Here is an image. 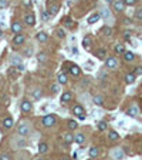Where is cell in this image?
Here are the masks:
<instances>
[{
    "label": "cell",
    "instance_id": "1",
    "mask_svg": "<svg viewBox=\"0 0 142 160\" xmlns=\"http://www.w3.org/2000/svg\"><path fill=\"white\" fill-rule=\"evenodd\" d=\"M30 133H31V126H30V123L23 121V123L19 124V127H17V134H19V136L26 137V136H29Z\"/></svg>",
    "mask_w": 142,
    "mask_h": 160
},
{
    "label": "cell",
    "instance_id": "2",
    "mask_svg": "<svg viewBox=\"0 0 142 160\" xmlns=\"http://www.w3.org/2000/svg\"><path fill=\"white\" fill-rule=\"evenodd\" d=\"M56 123H57V117L54 115H47L43 117V126L44 127H53V126H56Z\"/></svg>",
    "mask_w": 142,
    "mask_h": 160
},
{
    "label": "cell",
    "instance_id": "3",
    "mask_svg": "<svg viewBox=\"0 0 142 160\" xmlns=\"http://www.w3.org/2000/svg\"><path fill=\"white\" fill-rule=\"evenodd\" d=\"M125 7H127V4H125L124 0H114L112 1V9L118 13H122L125 10Z\"/></svg>",
    "mask_w": 142,
    "mask_h": 160
},
{
    "label": "cell",
    "instance_id": "4",
    "mask_svg": "<svg viewBox=\"0 0 142 160\" xmlns=\"http://www.w3.org/2000/svg\"><path fill=\"white\" fill-rule=\"evenodd\" d=\"M72 113L78 117V119H85V110H84V107L81 106V104H75L74 107H72Z\"/></svg>",
    "mask_w": 142,
    "mask_h": 160
},
{
    "label": "cell",
    "instance_id": "5",
    "mask_svg": "<svg viewBox=\"0 0 142 160\" xmlns=\"http://www.w3.org/2000/svg\"><path fill=\"white\" fill-rule=\"evenodd\" d=\"M105 66L108 69H111V70H115L117 67H118V60H117V57H108L105 60Z\"/></svg>",
    "mask_w": 142,
    "mask_h": 160
},
{
    "label": "cell",
    "instance_id": "6",
    "mask_svg": "<svg viewBox=\"0 0 142 160\" xmlns=\"http://www.w3.org/2000/svg\"><path fill=\"white\" fill-rule=\"evenodd\" d=\"M58 9H60L58 3H56V1H53V3L50 1V3H48V9H47V10H48V14H50V16H56V14L58 13Z\"/></svg>",
    "mask_w": 142,
    "mask_h": 160
},
{
    "label": "cell",
    "instance_id": "7",
    "mask_svg": "<svg viewBox=\"0 0 142 160\" xmlns=\"http://www.w3.org/2000/svg\"><path fill=\"white\" fill-rule=\"evenodd\" d=\"M125 157V153H124V150L122 149H114L112 152H111V159H115V160H118V159H124Z\"/></svg>",
    "mask_w": 142,
    "mask_h": 160
},
{
    "label": "cell",
    "instance_id": "8",
    "mask_svg": "<svg viewBox=\"0 0 142 160\" xmlns=\"http://www.w3.org/2000/svg\"><path fill=\"white\" fill-rule=\"evenodd\" d=\"M33 110V104H31V102H29V100H23L21 102V112L23 113H30Z\"/></svg>",
    "mask_w": 142,
    "mask_h": 160
},
{
    "label": "cell",
    "instance_id": "9",
    "mask_svg": "<svg viewBox=\"0 0 142 160\" xmlns=\"http://www.w3.org/2000/svg\"><path fill=\"white\" fill-rule=\"evenodd\" d=\"M68 72H70L71 76H74V77H80L81 76V69L77 64H71L70 67H68Z\"/></svg>",
    "mask_w": 142,
    "mask_h": 160
},
{
    "label": "cell",
    "instance_id": "10",
    "mask_svg": "<svg viewBox=\"0 0 142 160\" xmlns=\"http://www.w3.org/2000/svg\"><path fill=\"white\" fill-rule=\"evenodd\" d=\"M24 22H26V24L27 26H30V27H33L36 24V17L33 13H27L26 16H24Z\"/></svg>",
    "mask_w": 142,
    "mask_h": 160
},
{
    "label": "cell",
    "instance_id": "11",
    "mask_svg": "<svg viewBox=\"0 0 142 160\" xmlns=\"http://www.w3.org/2000/svg\"><path fill=\"white\" fill-rule=\"evenodd\" d=\"M11 32L16 33V35L21 33V32H23V26H21V23H20V22H13V23H11Z\"/></svg>",
    "mask_w": 142,
    "mask_h": 160
},
{
    "label": "cell",
    "instance_id": "12",
    "mask_svg": "<svg viewBox=\"0 0 142 160\" xmlns=\"http://www.w3.org/2000/svg\"><path fill=\"white\" fill-rule=\"evenodd\" d=\"M1 123H3V127H4L6 130H9V129H11V127H13L14 120L11 119L10 116H7V117H4V119H3V121H1Z\"/></svg>",
    "mask_w": 142,
    "mask_h": 160
},
{
    "label": "cell",
    "instance_id": "13",
    "mask_svg": "<svg viewBox=\"0 0 142 160\" xmlns=\"http://www.w3.org/2000/svg\"><path fill=\"white\" fill-rule=\"evenodd\" d=\"M24 41H26V37H24L21 33L16 35V36H14V39H13V43H14L16 46H23V44H24Z\"/></svg>",
    "mask_w": 142,
    "mask_h": 160
},
{
    "label": "cell",
    "instance_id": "14",
    "mask_svg": "<svg viewBox=\"0 0 142 160\" xmlns=\"http://www.w3.org/2000/svg\"><path fill=\"white\" fill-rule=\"evenodd\" d=\"M60 100H61V103H64V104H67V103H70L71 100H72V94H71L70 92H64V93L61 94V97H60Z\"/></svg>",
    "mask_w": 142,
    "mask_h": 160
},
{
    "label": "cell",
    "instance_id": "15",
    "mask_svg": "<svg viewBox=\"0 0 142 160\" xmlns=\"http://www.w3.org/2000/svg\"><path fill=\"white\" fill-rule=\"evenodd\" d=\"M36 39H37V41H40V43H46V41L48 40V35H47L46 32H38V33L36 35Z\"/></svg>",
    "mask_w": 142,
    "mask_h": 160
},
{
    "label": "cell",
    "instance_id": "16",
    "mask_svg": "<svg viewBox=\"0 0 142 160\" xmlns=\"http://www.w3.org/2000/svg\"><path fill=\"white\" fill-rule=\"evenodd\" d=\"M91 44H92V39H91L90 36H85V37L82 39V47H84L85 50H90V49H91Z\"/></svg>",
    "mask_w": 142,
    "mask_h": 160
},
{
    "label": "cell",
    "instance_id": "17",
    "mask_svg": "<svg viewBox=\"0 0 142 160\" xmlns=\"http://www.w3.org/2000/svg\"><path fill=\"white\" fill-rule=\"evenodd\" d=\"M74 139H75V134H72V133H66L63 136V140H64L66 144H71L74 142Z\"/></svg>",
    "mask_w": 142,
    "mask_h": 160
},
{
    "label": "cell",
    "instance_id": "18",
    "mask_svg": "<svg viewBox=\"0 0 142 160\" xmlns=\"http://www.w3.org/2000/svg\"><path fill=\"white\" fill-rule=\"evenodd\" d=\"M95 56H97L100 60H105L107 56H108V53H107L105 49H98V50L95 52Z\"/></svg>",
    "mask_w": 142,
    "mask_h": 160
},
{
    "label": "cell",
    "instance_id": "19",
    "mask_svg": "<svg viewBox=\"0 0 142 160\" xmlns=\"http://www.w3.org/2000/svg\"><path fill=\"white\" fill-rule=\"evenodd\" d=\"M48 152V144L46 143V142H41L40 144H38V153L40 155H44V153H47Z\"/></svg>",
    "mask_w": 142,
    "mask_h": 160
},
{
    "label": "cell",
    "instance_id": "20",
    "mask_svg": "<svg viewBox=\"0 0 142 160\" xmlns=\"http://www.w3.org/2000/svg\"><path fill=\"white\" fill-rule=\"evenodd\" d=\"M100 17H101L100 13H94V14H91V16L88 17V23H90V24H94V23H97V22L100 20Z\"/></svg>",
    "mask_w": 142,
    "mask_h": 160
},
{
    "label": "cell",
    "instance_id": "21",
    "mask_svg": "<svg viewBox=\"0 0 142 160\" xmlns=\"http://www.w3.org/2000/svg\"><path fill=\"white\" fill-rule=\"evenodd\" d=\"M57 80H58L60 84H67V83H68V79H67V75H66V73H58Z\"/></svg>",
    "mask_w": 142,
    "mask_h": 160
},
{
    "label": "cell",
    "instance_id": "22",
    "mask_svg": "<svg viewBox=\"0 0 142 160\" xmlns=\"http://www.w3.org/2000/svg\"><path fill=\"white\" fill-rule=\"evenodd\" d=\"M138 112H139L138 106H132V107H129V109H128V116L135 117V116H138Z\"/></svg>",
    "mask_w": 142,
    "mask_h": 160
},
{
    "label": "cell",
    "instance_id": "23",
    "mask_svg": "<svg viewBox=\"0 0 142 160\" xmlns=\"http://www.w3.org/2000/svg\"><path fill=\"white\" fill-rule=\"evenodd\" d=\"M135 79H137V75H135V73H128V75L125 76V81H127L128 84L135 83Z\"/></svg>",
    "mask_w": 142,
    "mask_h": 160
},
{
    "label": "cell",
    "instance_id": "24",
    "mask_svg": "<svg viewBox=\"0 0 142 160\" xmlns=\"http://www.w3.org/2000/svg\"><path fill=\"white\" fill-rule=\"evenodd\" d=\"M7 75H9L11 79H17V76H19V72H17V69H16V67H10V69L7 70Z\"/></svg>",
    "mask_w": 142,
    "mask_h": 160
},
{
    "label": "cell",
    "instance_id": "25",
    "mask_svg": "<svg viewBox=\"0 0 142 160\" xmlns=\"http://www.w3.org/2000/svg\"><path fill=\"white\" fill-rule=\"evenodd\" d=\"M74 142H75V143H78V144H82V143L85 142V136H84L82 133H77V134H75Z\"/></svg>",
    "mask_w": 142,
    "mask_h": 160
},
{
    "label": "cell",
    "instance_id": "26",
    "mask_svg": "<svg viewBox=\"0 0 142 160\" xmlns=\"http://www.w3.org/2000/svg\"><path fill=\"white\" fill-rule=\"evenodd\" d=\"M98 156H100L98 147H91V149H90V157H91V159H97Z\"/></svg>",
    "mask_w": 142,
    "mask_h": 160
},
{
    "label": "cell",
    "instance_id": "27",
    "mask_svg": "<svg viewBox=\"0 0 142 160\" xmlns=\"http://www.w3.org/2000/svg\"><path fill=\"white\" fill-rule=\"evenodd\" d=\"M134 59H135V54L132 52H125L124 53V60L125 62H132Z\"/></svg>",
    "mask_w": 142,
    "mask_h": 160
},
{
    "label": "cell",
    "instance_id": "28",
    "mask_svg": "<svg viewBox=\"0 0 142 160\" xmlns=\"http://www.w3.org/2000/svg\"><path fill=\"white\" fill-rule=\"evenodd\" d=\"M108 137H109V140H111V142H117V140L119 139V134H118L115 130H111V132L108 133Z\"/></svg>",
    "mask_w": 142,
    "mask_h": 160
},
{
    "label": "cell",
    "instance_id": "29",
    "mask_svg": "<svg viewBox=\"0 0 142 160\" xmlns=\"http://www.w3.org/2000/svg\"><path fill=\"white\" fill-rule=\"evenodd\" d=\"M114 50H115L117 54H124V53H125V47H124V44H115Z\"/></svg>",
    "mask_w": 142,
    "mask_h": 160
},
{
    "label": "cell",
    "instance_id": "30",
    "mask_svg": "<svg viewBox=\"0 0 142 160\" xmlns=\"http://www.w3.org/2000/svg\"><path fill=\"white\" fill-rule=\"evenodd\" d=\"M10 63H11L13 66H19V64H21V59H20L19 56H13V57L10 59Z\"/></svg>",
    "mask_w": 142,
    "mask_h": 160
},
{
    "label": "cell",
    "instance_id": "31",
    "mask_svg": "<svg viewBox=\"0 0 142 160\" xmlns=\"http://www.w3.org/2000/svg\"><path fill=\"white\" fill-rule=\"evenodd\" d=\"M92 102H94V104H97V106H102L104 97H102V96H95V97L92 99Z\"/></svg>",
    "mask_w": 142,
    "mask_h": 160
},
{
    "label": "cell",
    "instance_id": "32",
    "mask_svg": "<svg viewBox=\"0 0 142 160\" xmlns=\"http://www.w3.org/2000/svg\"><path fill=\"white\" fill-rule=\"evenodd\" d=\"M100 14H101L104 19H107V20H108V19H111V13H109V10H108V9H101V10H100Z\"/></svg>",
    "mask_w": 142,
    "mask_h": 160
},
{
    "label": "cell",
    "instance_id": "33",
    "mask_svg": "<svg viewBox=\"0 0 142 160\" xmlns=\"http://www.w3.org/2000/svg\"><path fill=\"white\" fill-rule=\"evenodd\" d=\"M33 97H34L36 100H38V99L43 97V92H41V89H34V90H33Z\"/></svg>",
    "mask_w": 142,
    "mask_h": 160
},
{
    "label": "cell",
    "instance_id": "34",
    "mask_svg": "<svg viewBox=\"0 0 142 160\" xmlns=\"http://www.w3.org/2000/svg\"><path fill=\"white\" fill-rule=\"evenodd\" d=\"M67 126H68L70 130H75V129L78 127V123H77L75 120H68V121H67Z\"/></svg>",
    "mask_w": 142,
    "mask_h": 160
},
{
    "label": "cell",
    "instance_id": "35",
    "mask_svg": "<svg viewBox=\"0 0 142 160\" xmlns=\"http://www.w3.org/2000/svg\"><path fill=\"white\" fill-rule=\"evenodd\" d=\"M135 19H137V20H142V7L135 10Z\"/></svg>",
    "mask_w": 142,
    "mask_h": 160
},
{
    "label": "cell",
    "instance_id": "36",
    "mask_svg": "<svg viewBox=\"0 0 142 160\" xmlns=\"http://www.w3.org/2000/svg\"><path fill=\"white\" fill-rule=\"evenodd\" d=\"M57 36H58L60 39H64V37H66V30H64V29H61V27H60V29H57Z\"/></svg>",
    "mask_w": 142,
    "mask_h": 160
},
{
    "label": "cell",
    "instance_id": "37",
    "mask_svg": "<svg viewBox=\"0 0 142 160\" xmlns=\"http://www.w3.org/2000/svg\"><path fill=\"white\" fill-rule=\"evenodd\" d=\"M107 123L104 121V120H101V121H98V129L101 130V132H104V130H107Z\"/></svg>",
    "mask_w": 142,
    "mask_h": 160
},
{
    "label": "cell",
    "instance_id": "38",
    "mask_svg": "<svg viewBox=\"0 0 142 160\" xmlns=\"http://www.w3.org/2000/svg\"><path fill=\"white\" fill-rule=\"evenodd\" d=\"M38 62L46 63V62H47V54H46V53H40V54H38Z\"/></svg>",
    "mask_w": 142,
    "mask_h": 160
},
{
    "label": "cell",
    "instance_id": "39",
    "mask_svg": "<svg viewBox=\"0 0 142 160\" xmlns=\"http://www.w3.org/2000/svg\"><path fill=\"white\" fill-rule=\"evenodd\" d=\"M9 6V0H0V10L6 9Z\"/></svg>",
    "mask_w": 142,
    "mask_h": 160
},
{
    "label": "cell",
    "instance_id": "40",
    "mask_svg": "<svg viewBox=\"0 0 142 160\" xmlns=\"http://www.w3.org/2000/svg\"><path fill=\"white\" fill-rule=\"evenodd\" d=\"M66 26L70 27V29H72V27H75V23H74L71 19H67V20H66Z\"/></svg>",
    "mask_w": 142,
    "mask_h": 160
},
{
    "label": "cell",
    "instance_id": "41",
    "mask_svg": "<svg viewBox=\"0 0 142 160\" xmlns=\"http://www.w3.org/2000/svg\"><path fill=\"white\" fill-rule=\"evenodd\" d=\"M124 1H125V4H127V6H134V4H137V1H138V0H124Z\"/></svg>",
    "mask_w": 142,
    "mask_h": 160
},
{
    "label": "cell",
    "instance_id": "42",
    "mask_svg": "<svg viewBox=\"0 0 142 160\" xmlns=\"http://www.w3.org/2000/svg\"><path fill=\"white\" fill-rule=\"evenodd\" d=\"M0 159H1V160H9V159H11V155H9V153L1 155V156H0Z\"/></svg>",
    "mask_w": 142,
    "mask_h": 160
},
{
    "label": "cell",
    "instance_id": "43",
    "mask_svg": "<svg viewBox=\"0 0 142 160\" xmlns=\"http://www.w3.org/2000/svg\"><path fill=\"white\" fill-rule=\"evenodd\" d=\"M134 73H135L137 76H141V75H142V67H141V66H138V67L135 69V72H134Z\"/></svg>",
    "mask_w": 142,
    "mask_h": 160
},
{
    "label": "cell",
    "instance_id": "44",
    "mask_svg": "<svg viewBox=\"0 0 142 160\" xmlns=\"http://www.w3.org/2000/svg\"><path fill=\"white\" fill-rule=\"evenodd\" d=\"M23 6L24 7H31V0H23Z\"/></svg>",
    "mask_w": 142,
    "mask_h": 160
},
{
    "label": "cell",
    "instance_id": "45",
    "mask_svg": "<svg viewBox=\"0 0 142 160\" xmlns=\"http://www.w3.org/2000/svg\"><path fill=\"white\" fill-rule=\"evenodd\" d=\"M14 67H16L19 72H24V66H23V64H19V66H14Z\"/></svg>",
    "mask_w": 142,
    "mask_h": 160
},
{
    "label": "cell",
    "instance_id": "46",
    "mask_svg": "<svg viewBox=\"0 0 142 160\" xmlns=\"http://www.w3.org/2000/svg\"><path fill=\"white\" fill-rule=\"evenodd\" d=\"M51 90H53V93H57V92H58V86H57V84H53V86H51Z\"/></svg>",
    "mask_w": 142,
    "mask_h": 160
},
{
    "label": "cell",
    "instance_id": "47",
    "mask_svg": "<svg viewBox=\"0 0 142 160\" xmlns=\"http://www.w3.org/2000/svg\"><path fill=\"white\" fill-rule=\"evenodd\" d=\"M1 36H3V32H1V30H0V37H1Z\"/></svg>",
    "mask_w": 142,
    "mask_h": 160
},
{
    "label": "cell",
    "instance_id": "48",
    "mask_svg": "<svg viewBox=\"0 0 142 160\" xmlns=\"http://www.w3.org/2000/svg\"><path fill=\"white\" fill-rule=\"evenodd\" d=\"M75 1H77V0H75Z\"/></svg>",
    "mask_w": 142,
    "mask_h": 160
}]
</instances>
